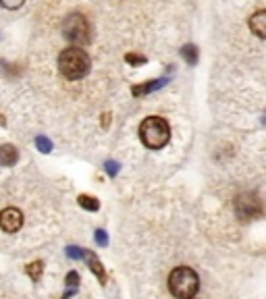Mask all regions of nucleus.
Instances as JSON below:
<instances>
[{
    "label": "nucleus",
    "mask_w": 266,
    "mask_h": 299,
    "mask_svg": "<svg viewBox=\"0 0 266 299\" xmlns=\"http://www.w3.org/2000/svg\"><path fill=\"white\" fill-rule=\"evenodd\" d=\"M17 158H19V152H17L15 146H11V144L0 146V164L3 166H13L17 162Z\"/></svg>",
    "instance_id": "nucleus-9"
},
{
    "label": "nucleus",
    "mask_w": 266,
    "mask_h": 299,
    "mask_svg": "<svg viewBox=\"0 0 266 299\" xmlns=\"http://www.w3.org/2000/svg\"><path fill=\"white\" fill-rule=\"evenodd\" d=\"M235 212L239 214L241 220H250V218H258L262 214V204L254 193H241L235 200Z\"/></svg>",
    "instance_id": "nucleus-5"
},
{
    "label": "nucleus",
    "mask_w": 266,
    "mask_h": 299,
    "mask_svg": "<svg viewBox=\"0 0 266 299\" xmlns=\"http://www.w3.org/2000/svg\"><path fill=\"white\" fill-rule=\"evenodd\" d=\"M77 202H79V206H81L83 210H90V212H96V210L100 208V202H98L94 196H85V193L77 198Z\"/></svg>",
    "instance_id": "nucleus-12"
},
{
    "label": "nucleus",
    "mask_w": 266,
    "mask_h": 299,
    "mask_svg": "<svg viewBox=\"0 0 266 299\" xmlns=\"http://www.w3.org/2000/svg\"><path fill=\"white\" fill-rule=\"evenodd\" d=\"M35 148H38L42 154H48L52 150V142L48 137H44V135H38V137H35Z\"/></svg>",
    "instance_id": "nucleus-15"
},
{
    "label": "nucleus",
    "mask_w": 266,
    "mask_h": 299,
    "mask_svg": "<svg viewBox=\"0 0 266 299\" xmlns=\"http://www.w3.org/2000/svg\"><path fill=\"white\" fill-rule=\"evenodd\" d=\"M83 258L87 260V264H90V268H92V272L98 276V280H100V283L104 285L106 283V272H104V268H102V264H100V260L92 254V252H83ZM81 258V260H83Z\"/></svg>",
    "instance_id": "nucleus-10"
},
{
    "label": "nucleus",
    "mask_w": 266,
    "mask_h": 299,
    "mask_svg": "<svg viewBox=\"0 0 266 299\" xmlns=\"http://www.w3.org/2000/svg\"><path fill=\"white\" fill-rule=\"evenodd\" d=\"M90 33H92V27L87 23V19L79 13H73L69 15L65 23H63V36L75 46H85L90 44Z\"/></svg>",
    "instance_id": "nucleus-4"
},
{
    "label": "nucleus",
    "mask_w": 266,
    "mask_h": 299,
    "mask_svg": "<svg viewBox=\"0 0 266 299\" xmlns=\"http://www.w3.org/2000/svg\"><path fill=\"white\" fill-rule=\"evenodd\" d=\"M139 137H141V144L150 150H161L169 144L171 139V127L169 123L161 116H148L141 121L139 125Z\"/></svg>",
    "instance_id": "nucleus-2"
},
{
    "label": "nucleus",
    "mask_w": 266,
    "mask_h": 299,
    "mask_svg": "<svg viewBox=\"0 0 266 299\" xmlns=\"http://www.w3.org/2000/svg\"><path fill=\"white\" fill-rule=\"evenodd\" d=\"M181 56H183V61L187 63V65H198V58H200V50L193 46V44H185L183 48H181Z\"/></svg>",
    "instance_id": "nucleus-11"
},
{
    "label": "nucleus",
    "mask_w": 266,
    "mask_h": 299,
    "mask_svg": "<svg viewBox=\"0 0 266 299\" xmlns=\"http://www.w3.org/2000/svg\"><path fill=\"white\" fill-rule=\"evenodd\" d=\"M250 29L256 33L258 38H264L266 36V13L264 11H258L250 17Z\"/></svg>",
    "instance_id": "nucleus-8"
},
{
    "label": "nucleus",
    "mask_w": 266,
    "mask_h": 299,
    "mask_svg": "<svg viewBox=\"0 0 266 299\" xmlns=\"http://www.w3.org/2000/svg\"><path fill=\"white\" fill-rule=\"evenodd\" d=\"M125 63L131 67H141V65L148 63V58L144 54H133V52H129V54H125Z\"/></svg>",
    "instance_id": "nucleus-14"
},
{
    "label": "nucleus",
    "mask_w": 266,
    "mask_h": 299,
    "mask_svg": "<svg viewBox=\"0 0 266 299\" xmlns=\"http://www.w3.org/2000/svg\"><path fill=\"white\" fill-rule=\"evenodd\" d=\"M23 224V214L17 208H5L0 212V228L5 233H17Z\"/></svg>",
    "instance_id": "nucleus-6"
},
{
    "label": "nucleus",
    "mask_w": 266,
    "mask_h": 299,
    "mask_svg": "<svg viewBox=\"0 0 266 299\" xmlns=\"http://www.w3.org/2000/svg\"><path fill=\"white\" fill-rule=\"evenodd\" d=\"M27 274H29V278H33V280H40V276H42V270H44V264L42 262H33V264H27Z\"/></svg>",
    "instance_id": "nucleus-13"
},
{
    "label": "nucleus",
    "mask_w": 266,
    "mask_h": 299,
    "mask_svg": "<svg viewBox=\"0 0 266 299\" xmlns=\"http://www.w3.org/2000/svg\"><path fill=\"white\" fill-rule=\"evenodd\" d=\"M0 5H3L5 9H9V11H15V9H19L23 5V0H0Z\"/></svg>",
    "instance_id": "nucleus-17"
},
{
    "label": "nucleus",
    "mask_w": 266,
    "mask_h": 299,
    "mask_svg": "<svg viewBox=\"0 0 266 299\" xmlns=\"http://www.w3.org/2000/svg\"><path fill=\"white\" fill-rule=\"evenodd\" d=\"M90 67H92L90 54L79 46L65 48L59 54V69H61L63 77H67V79H83L90 73Z\"/></svg>",
    "instance_id": "nucleus-1"
},
{
    "label": "nucleus",
    "mask_w": 266,
    "mask_h": 299,
    "mask_svg": "<svg viewBox=\"0 0 266 299\" xmlns=\"http://www.w3.org/2000/svg\"><path fill=\"white\" fill-rule=\"evenodd\" d=\"M171 79L169 77H158V79H152V81H146V83H139V85H133L131 87V94L133 96H146V94H152L156 90H161L165 87Z\"/></svg>",
    "instance_id": "nucleus-7"
},
{
    "label": "nucleus",
    "mask_w": 266,
    "mask_h": 299,
    "mask_svg": "<svg viewBox=\"0 0 266 299\" xmlns=\"http://www.w3.org/2000/svg\"><path fill=\"white\" fill-rule=\"evenodd\" d=\"M104 170L106 172H109V177H117V174H119V162H115V160H106L104 162Z\"/></svg>",
    "instance_id": "nucleus-16"
},
{
    "label": "nucleus",
    "mask_w": 266,
    "mask_h": 299,
    "mask_svg": "<svg viewBox=\"0 0 266 299\" xmlns=\"http://www.w3.org/2000/svg\"><path fill=\"white\" fill-rule=\"evenodd\" d=\"M169 289L177 299H191L200 289V278L191 268H175L169 276Z\"/></svg>",
    "instance_id": "nucleus-3"
},
{
    "label": "nucleus",
    "mask_w": 266,
    "mask_h": 299,
    "mask_svg": "<svg viewBox=\"0 0 266 299\" xmlns=\"http://www.w3.org/2000/svg\"><path fill=\"white\" fill-rule=\"evenodd\" d=\"M67 256L73 258V260H81L83 258V250L75 248V245H71V248H67Z\"/></svg>",
    "instance_id": "nucleus-19"
},
{
    "label": "nucleus",
    "mask_w": 266,
    "mask_h": 299,
    "mask_svg": "<svg viewBox=\"0 0 266 299\" xmlns=\"http://www.w3.org/2000/svg\"><path fill=\"white\" fill-rule=\"evenodd\" d=\"M77 283H79V274L77 272H69L67 274V285L69 287H77Z\"/></svg>",
    "instance_id": "nucleus-20"
},
{
    "label": "nucleus",
    "mask_w": 266,
    "mask_h": 299,
    "mask_svg": "<svg viewBox=\"0 0 266 299\" xmlns=\"http://www.w3.org/2000/svg\"><path fill=\"white\" fill-rule=\"evenodd\" d=\"M96 243L102 245V248L109 245V235H106V231H102V228H98V231H96Z\"/></svg>",
    "instance_id": "nucleus-18"
}]
</instances>
